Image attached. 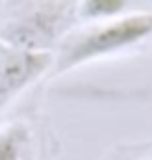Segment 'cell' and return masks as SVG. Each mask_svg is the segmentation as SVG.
Masks as SVG:
<instances>
[{
	"label": "cell",
	"mask_w": 152,
	"mask_h": 160,
	"mask_svg": "<svg viewBox=\"0 0 152 160\" xmlns=\"http://www.w3.org/2000/svg\"><path fill=\"white\" fill-rule=\"evenodd\" d=\"M152 41V13H124L114 21L91 23L69 33L51 56L48 76H64L94 61L129 53Z\"/></svg>",
	"instance_id": "6da1fadb"
},
{
	"label": "cell",
	"mask_w": 152,
	"mask_h": 160,
	"mask_svg": "<svg viewBox=\"0 0 152 160\" xmlns=\"http://www.w3.org/2000/svg\"><path fill=\"white\" fill-rule=\"evenodd\" d=\"M74 21L76 3L71 0H33L0 23V41L33 53H53Z\"/></svg>",
	"instance_id": "7a4b0ae2"
},
{
	"label": "cell",
	"mask_w": 152,
	"mask_h": 160,
	"mask_svg": "<svg viewBox=\"0 0 152 160\" xmlns=\"http://www.w3.org/2000/svg\"><path fill=\"white\" fill-rule=\"evenodd\" d=\"M51 56L53 53H33L0 41V112L48 74Z\"/></svg>",
	"instance_id": "3957f363"
},
{
	"label": "cell",
	"mask_w": 152,
	"mask_h": 160,
	"mask_svg": "<svg viewBox=\"0 0 152 160\" xmlns=\"http://www.w3.org/2000/svg\"><path fill=\"white\" fill-rule=\"evenodd\" d=\"M33 145V130L28 122L15 119L0 127V160H28Z\"/></svg>",
	"instance_id": "277c9868"
},
{
	"label": "cell",
	"mask_w": 152,
	"mask_h": 160,
	"mask_svg": "<svg viewBox=\"0 0 152 160\" xmlns=\"http://www.w3.org/2000/svg\"><path fill=\"white\" fill-rule=\"evenodd\" d=\"M127 0H79L76 3V21L86 26L91 23H104L124 15Z\"/></svg>",
	"instance_id": "5b68a950"
},
{
	"label": "cell",
	"mask_w": 152,
	"mask_h": 160,
	"mask_svg": "<svg viewBox=\"0 0 152 160\" xmlns=\"http://www.w3.org/2000/svg\"><path fill=\"white\" fill-rule=\"evenodd\" d=\"M129 160H152V150H142L137 158H129Z\"/></svg>",
	"instance_id": "8992f818"
}]
</instances>
